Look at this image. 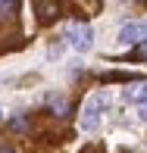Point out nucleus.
I'll list each match as a JSON object with an SVG mask.
<instances>
[{"instance_id": "nucleus-5", "label": "nucleus", "mask_w": 147, "mask_h": 153, "mask_svg": "<svg viewBox=\"0 0 147 153\" xmlns=\"http://www.w3.org/2000/svg\"><path fill=\"white\" fill-rule=\"evenodd\" d=\"M38 10H41V19H53L60 6H57V3H44V0H41V3H38Z\"/></svg>"}, {"instance_id": "nucleus-4", "label": "nucleus", "mask_w": 147, "mask_h": 153, "mask_svg": "<svg viewBox=\"0 0 147 153\" xmlns=\"http://www.w3.org/2000/svg\"><path fill=\"white\" fill-rule=\"evenodd\" d=\"M125 100L128 103H147V81H135L131 88H125Z\"/></svg>"}, {"instance_id": "nucleus-6", "label": "nucleus", "mask_w": 147, "mask_h": 153, "mask_svg": "<svg viewBox=\"0 0 147 153\" xmlns=\"http://www.w3.org/2000/svg\"><path fill=\"white\" fill-rule=\"evenodd\" d=\"M16 10H19V3H10V0H0V16H3V19H10L13 13H16Z\"/></svg>"}, {"instance_id": "nucleus-8", "label": "nucleus", "mask_w": 147, "mask_h": 153, "mask_svg": "<svg viewBox=\"0 0 147 153\" xmlns=\"http://www.w3.org/2000/svg\"><path fill=\"white\" fill-rule=\"evenodd\" d=\"M135 56H141V59L147 56V41H144V44H138V50H135Z\"/></svg>"}, {"instance_id": "nucleus-10", "label": "nucleus", "mask_w": 147, "mask_h": 153, "mask_svg": "<svg viewBox=\"0 0 147 153\" xmlns=\"http://www.w3.org/2000/svg\"><path fill=\"white\" fill-rule=\"evenodd\" d=\"M0 153H13V150H6V147H0Z\"/></svg>"}, {"instance_id": "nucleus-1", "label": "nucleus", "mask_w": 147, "mask_h": 153, "mask_svg": "<svg viewBox=\"0 0 147 153\" xmlns=\"http://www.w3.org/2000/svg\"><path fill=\"white\" fill-rule=\"evenodd\" d=\"M110 103L107 94H91L85 100V106H81V128L85 131H97V125H100V113L103 106Z\"/></svg>"}, {"instance_id": "nucleus-2", "label": "nucleus", "mask_w": 147, "mask_h": 153, "mask_svg": "<svg viewBox=\"0 0 147 153\" xmlns=\"http://www.w3.org/2000/svg\"><path fill=\"white\" fill-rule=\"evenodd\" d=\"M119 41L122 44H144L147 41V22H128L119 28Z\"/></svg>"}, {"instance_id": "nucleus-9", "label": "nucleus", "mask_w": 147, "mask_h": 153, "mask_svg": "<svg viewBox=\"0 0 147 153\" xmlns=\"http://www.w3.org/2000/svg\"><path fill=\"white\" fill-rule=\"evenodd\" d=\"M141 119L147 122V103H141Z\"/></svg>"}, {"instance_id": "nucleus-3", "label": "nucleus", "mask_w": 147, "mask_h": 153, "mask_svg": "<svg viewBox=\"0 0 147 153\" xmlns=\"http://www.w3.org/2000/svg\"><path fill=\"white\" fill-rule=\"evenodd\" d=\"M69 44H72V50L85 53L91 47V28L88 25H72V28H69Z\"/></svg>"}, {"instance_id": "nucleus-7", "label": "nucleus", "mask_w": 147, "mask_h": 153, "mask_svg": "<svg viewBox=\"0 0 147 153\" xmlns=\"http://www.w3.org/2000/svg\"><path fill=\"white\" fill-rule=\"evenodd\" d=\"M13 128L16 131H28V119H13Z\"/></svg>"}]
</instances>
